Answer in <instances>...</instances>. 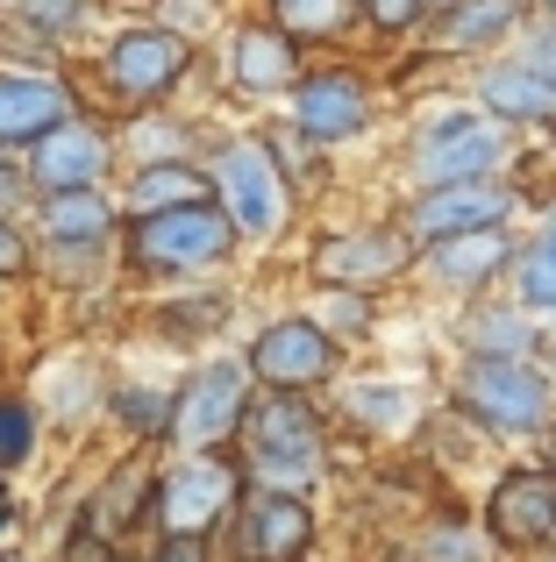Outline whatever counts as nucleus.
<instances>
[{"label":"nucleus","mask_w":556,"mask_h":562,"mask_svg":"<svg viewBox=\"0 0 556 562\" xmlns=\"http://www.w3.org/2000/svg\"><path fill=\"white\" fill-rule=\"evenodd\" d=\"M236 470L257 492H300L329 477V420L307 392H257L236 435Z\"/></svg>","instance_id":"obj_1"},{"label":"nucleus","mask_w":556,"mask_h":562,"mask_svg":"<svg viewBox=\"0 0 556 562\" xmlns=\"http://www.w3.org/2000/svg\"><path fill=\"white\" fill-rule=\"evenodd\" d=\"M236 221L222 214V200L200 206H165V214H136L122 228V263L136 278H193V271H222L236 257Z\"/></svg>","instance_id":"obj_2"},{"label":"nucleus","mask_w":556,"mask_h":562,"mask_svg":"<svg viewBox=\"0 0 556 562\" xmlns=\"http://www.w3.org/2000/svg\"><path fill=\"white\" fill-rule=\"evenodd\" d=\"M449 392L492 441H529L556 427V384L535 357H464Z\"/></svg>","instance_id":"obj_3"},{"label":"nucleus","mask_w":556,"mask_h":562,"mask_svg":"<svg viewBox=\"0 0 556 562\" xmlns=\"http://www.w3.org/2000/svg\"><path fill=\"white\" fill-rule=\"evenodd\" d=\"M243 470L236 456H171L157 463V492H151V535H186V541H214L229 527V513L243 506Z\"/></svg>","instance_id":"obj_4"},{"label":"nucleus","mask_w":556,"mask_h":562,"mask_svg":"<svg viewBox=\"0 0 556 562\" xmlns=\"http://www.w3.org/2000/svg\"><path fill=\"white\" fill-rule=\"evenodd\" d=\"M214 179V200L222 214L236 221V235H286L300 200H292V171L286 157L271 150V136H229L208 165Z\"/></svg>","instance_id":"obj_5"},{"label":"nucleus","mask_w":556,"mask_h":562,"mask_svg":"<svg viewBox=\"0 0 556 562\" xmlns=\"http://www.w3.org/2000/svg\"><path fill=\"white\" fill-rule=\"evenodd\" d=\"M507 165H514V128L492 122L486 108H449L435 114L429 128L414 136V150H407V171L429 186H471V179H507Z\"/></svg>","instance_id":"obj_6"},{"label":"nucleus","mask_w":556,"mask_h":562,"mask_svg":"<svg viewBox=\"0 0 556 562\" xmlns=\"http://www.w3.org/2000/svg\"><path fill=\"white\" fill-rule=\"evenodd\" d=\"M186 71H193V43H186L179 29H165V22H136V29H114L108 36L93 79L122 114H151L165 93H179Z\"/></svg>","instance_id":"obj_7"},{"label":"nucleus","mask_w":556,"mask_h":562,"mask_svg":"<svg viewBox=\"0 0 556 562\" xmlns=\"http://www.w3.org/2000/svg\"><path fill=\"white\" fill-rule=\"evenodd\" d=\"M251 398H257L251 371H243L236 357L200 363V371L171 392V441H165V449H179V456H229L236 435H243Z\"/></svg>","instance_id":"obj_8"},{"label":"nucleus","mask_w":556,"mask_h":562,"mask_svg":"<svg viewBox=\"0 0 556 562\" xmlns=\"http://www.w3.org/2000/svg\"><path fill=\"white\" fill-rule=\"evenodd\" d=\"M321 541V520L300 492H243L229 527L214 535V562H307Z\"/></svg>","instance_id":"obj_9"},{"label":"nucleus","mask_w":556,"mask_h":562,"mask_svg":"<svg viewBox=\"0 0 556 562\" xmlns=\"http://www.w3.org/2000/svg\"><path fill=\"white\" fill-rule=\"evenodd\" d=\"M243 371H251V384H265V392H321V384H335V371H343V342L321 335L314 314H278L251 335Z\"/></svg>","instance_id":"obj_10"},{"label":"nucleus","mask_w":556,"mask_h":562,"mask_svg":"<svg viewBox=\"0 0 556 562\" xmlns=\"http://www.w3.org/2000/svg\"><path fill=\"white\" fill-rule=\"evenodd\" d=\"M414 263H421V243L400 228V221H364V228H343V235H329V243L314 249V278L321 285L371 292V300L386 285H400Z\"/></svg>","instance_id":"obj_11"},{"label":"nucleus","mask_w":556,"mask_h":562,"mask_svg":"<svg viewBox=\"0 0 556 562\" xmlns=\"http://www.w3.org/2000/svg\"><path fill=\"white\" fill-rule=\"evenodd\" d=\"M486 541L500 555H543L556 541V470L549 463H514L492 477L486 513H478Z\"/></svg>","instance_id":"obj_12"},{"label":"nucleus","mask_w":556,"mask_h":562,"mask_svg":"<svg viewBox=\"0 0 556 562\" xmlns=\"http://www.w3.org/2000/svg\"><path fill=\"white\" fill-rule=\"evenodd\" d=\"M378 100H371V79L349 65H321V71H300L292 86V136H307L314 150H343L371 128Z\"/></svg>","instance_id":"obj_13"},{"label":"nucleus","mask_w":556,"mask_h":562,"mask_svg":"<svg viewBox=\"0 0 556 562\" xmlns=\"http://www.w3.org/2000/svg\"><path fill=\"white\" fill-rule=\"evenodd\" d=\"M514 206H521L514 179L429 186V192H414V206H407L400 228L414 235L421 249H435V243H449V235H471V228H507V221H514Z\"/></svg>","instance_id":"obj_14"},{"label":"nucleus","mask_w":556,"mask_h":562,"mask_svg":"<svg viewBox=\"0 0 556 562\" xmlns=\"http://www.w3.org/2000/svg\"><path fill=\"white\" fill-rule=\"evenodd\" d=\"M22 171H29V192H36V200L108 186V171H114V128L93 122V114H71L65 128H51V136L29 150Z\"/></svg>","instance_id":"obj_15"},{"label":"nucleus","mask_w":556,"mask_h":562,"mask_svg":"<svg viewBox=\"0 0 556 562\" xmlns=\"http://www.w3.org/2000/svg\"><path fill=\"white\" fill-rule=\"evenodd\" d=\"M71 114H79V86L65 71H0V150H36Z\"/></svg>","instance_id":"obj_16"},{"label":"nucleus","mask_w":556,"mask_h":562,"mask_svg":"<svg viewBox=\"0 0 556 562\" xmlns=\"http://www.w3.org/2000/svg\"><path fill=\"white\" fill-rule=\"evenodd\" d=\"M36 228L51 249H65V257H93V249H108L114 235L129 228L122 200H114L108 186L93 192H51V200H36Z\"/></svg>","instance_id":"obj_17"},{"label":"nucleus","mask_w":556,"mask_h":562,"mask_svg":"<svg viewBox=\"0 0 556 562\" xmlns=\"http://www.w3.org/2000/svg\"><path fill=\"white\" fill-rule=\"evenodd\" d=\"M514 228H471V235H449V243L421 249V263H429V278L443 292H486L492 278L514 271Z\"/></svg>","instance_id":"obj_18"},{"label":"nucleus","mask_w":556,"mask_h":562,"mask_svg":"<svg viewBox=\"0 0 556 562\" xmlns=\"http://www.w3.org/2000/svg\"><path fill=\"white\" fill-rule=\"evenodd\" d=\"M157 463L165 456H151V449H136V456H122V463L108 470V484L93 492V506L79 513L93 535H108V541H122V535H136V527H151V492H157Z\"/></svg>","instance_id":"obj_19"},{"label":"nucleus","mask_w":556,"mask_h":562,"mask_svg":"<svg viewBox=\"0 0 556 562\" xmlns=\"http://www.w3.org/2000/svg\"><path fill=\"white\" fill-rule=\"evenodd\" d=\"M229 79H236L243 93H257V100L292 93V86H300V43H292L278 22H251V29H236V50H229Z\"/></svg>","instance_id":"obj_20"},{"label":"nucleus","mask_w":556,"mask_h":562,"mask_svg":"<svg viewBox=\"0 0 556 562\" xmlns=\"http://www.w3.org/2000/svg\"><path fill=\"white\" fill-rule=\"evenodd\" d=\"M214 200V179L200 165H186V157H143L136 171H129L122 186V214H165V206H200Z\"/></svg>","instance_id":"obj_21"},{"label":"nucleus","mask_w":556,"mask_h":562,"mask_svg":"<svg viewBox=\"0 0 556 562\" xmlns=\"http://www.w3.org/2000/svg\"><path fill=\"white\" fill-rule=\"evenodd\" d=\"M535 0H464V8L435 14V50L443 57H471V50H500L521 22H529Z\"/></svg>","instance_id":"obj_22"},{"label":"nucleus","mask_w":556,"mask_h":562,"mask_svg":"<svg viewBox=\"0 0 556 562\" xmlns=\"http://www.w3.org/2000/svg\"><path fill=\"white\" fill-rule=\"evenodd\" d=\"M478 108L492 114V122H556V86L543 79L535 65H486L478 71Z\"/></svg>","instance_id":"obj_23"},{"label":"nucleus","mask_w":556,"mask_h":562,"mask_svg":"<svg viewBox=\"0 0 556 562\" xmlns=\"http://www.w3.org/2000/svg\"><path fill=\"white\" fill-rule=\"evenodd\" d=\"M457 342H464V357H535L543 335H535L514 306H471V314L457 321Z\"/></svg>","instance_id":"obj_24"},{"label":"nucleus","mask_w":556,"mask_h":562,"mask_svg":"<svg viewBox=\"0 0 556 562\" xmlns=\"http://www.w3.org/2000/svg\"><path fill=\"white\" fill-rule=\"evenodd\" d=\"M500 549L486 541V527H471L464 513H435L414 535V562H492Z\"/></svg>","instance_id":"obj_25"},{"label":"nucleus","mask_w":556,"mask_h":562,"mask_svg":"<svg viewBox=\"0 0 556 562\" xmlns=\"http://www.w3.org/2000/svg\"><path fill=\"white\" fill-rule=\"evenodd\" d=\"M271 22L286 29L292 43H335L349 22H357V0H271Z\"/></svg>","instance_id":"obj_26"},{"label":"nucleus","mask_w":556,"mask_h":562,"mask_svg":"<svg viewBox=\"0 0 556 562\" xmlns=\"http://www.w3.org/2000/svg\"><path fill=\"white\" fill-rule=\"evenodd\" d=\"M514 300L535 306V314H556V235H535V243L514 249Z\"/></svg>","instance_id":"obj_27"},{"label":"nucleus","mask_w":556,"mask_h":562,"mask_svg":"<svg viewBox=\"0 0 556 562\" xmlns=\"http://www.w3.org/2000/svg\"><path fill=\"white\" fill-rule=\"evenodd\" d=\"M108 413L136 441H171V392H157V384H122V392H108Z\"/></svg>","instance_id":"obj_28"},{"label":"nucleus","mask_w":556,"mask_h":562,"mask_svg":"<svg viewBox=\"0 0 556 562\" xmlns=\"http://www.w3.org/2000/svg\"><path fill=\"white\" fill-rule=\"evenodd\" d=\"M314 321H321V335H335V342H364V335H371V321H378V300H371V292H335V285H321Z\"/></svg>","instance_id":"obj_29"},{"label":"nucleus","mask_w":556,"mask_h":562,"mask_svg":"<svg viewBox=\"0 0 556 562\" xmlns=\"http://www.w3.org/2000/svg\"><path fill=\"white\" fill-rule=\"evenodd\" d=\"M36 441H43L36 406H29V398H14V392H0V477H14V470L36 456Z\"/></svg>","instance_id":"obj_30"},{"label":"nucleus","mask_w":556,"mask_h":562,"mask_svg":"<svg viewBox=\"0 0 556 562\" xmlns=\"http://www.w3.org/2000/svg\"><path fill=\"white\" fill-rule=\"evenodd\" d=\"M349 413H357L371 435H392V427L414 420V406H407L400 384H357V392H349Z\"/></svg>","instance_id":"obj_31"},{"label":"nucleus","mask_w":556,"mask_h":562,"mask_svg":"<svg viewBox=\"0 0 556 562\" xmlns=\"http://www.w3.org/2000/svg\"><path fill=\"white\" fill-rule=\"evenodd\" d=\"M229 321V300H186V306H165V314H157V328L171 335V342H193V335H208V328H222Z\"/></svg>","instance_id":"obj_32"},{"label":"nucleus","mask_w":556,"mask_h":562,"mask_svg":"<svg viewBox=\"0 0 556 562\" xmlns=\"http://www.w3.org/2000/svg\"><path fill=\"white\" fill-rule=\"evenodd\" d=\"M357 22H371L378 36H414L429 22V0H357Z\"/></svg>","instance_id":"obj_33"},{"label":"nucleus","mask_w":556,"mask_h":562,"mask_svg":"<svg viewBox=\"0 0 556 562\" xmlns=\"http://www.w3.org/2000/svg\"><path fill=\"white\" fill-rule=\"evenodd\" d=\"M79 22H86V0H22V29H36L51 43H65Z\"/></svg>","instance_id":"obj_34"},{"label":"nucleus","mask_w":556,"mask_h":562,"mask_svg":"<svg viewBox=\"0 0 556 562\" xmlns=\"http://www.w3.org/2000/svg\"><path fill=\"white\" fill-rule=\"evenodd\" d=\"M29 263H36L29 235L14 228V214H0V278H29Z\"/></svg>","instance_id":"obj_35"},{"label":"nucleus","mask_w":556,"mask_h":562,"mask_svg":"<svg viewBox=\"0 0 556 562\" xmlns=\"http://www.w3.org/2000/svg\"><path fill=\"white\" fill-rule=\"evenodd\" d=\"M114 549H122V541H108V535H93V527H71V535H65V549H57V562H108Z\"/></svg>","instance_id":"obj_36"},{"label":"nucleus","mask_w":556,"mask_h":562,"mask_svg":"<svg viewBox=\"0 0 556 562\" xmlns=\"http://www.w3.org/2000/svg\"><path fill=\"white\" fill-rule=\"evenodd\" d=\"M143 562H214V541H186V535H165Z\"/></svg>","instance_id":"obj_37"},{"label":"nucleus","mask_w":556,"mask_h":562,"mask_svg":"<svg viewBox=\"0 0 556 562\" xmlns=\"http://www.w3.org/2000/svg\"><path fill=\"white\" fill-rule=\"evenodd\" d=\"M521 65H535V71H543V79L556 86V22H543V29L529 36V50H521Z\"/></svg>","instance_id":"obj_38"},{"label":"nucleus","mask_w":556,"mask_h":562,"mask_svg":"<svg viewBox=\"0 0 556 562\" xmlns=\"http://www.w3.org/2000/svg\"><path fill=\"white\" fill-rule=\"evenodd\" d=\"M22 192H29V171L0 157V214H14V200H22Z\"/></svg>","instance_id":"obj_39"},{"label":"nucleus","mask_w":556,"mask_h":562,"mask_svg":"<svg viewBox=\"0 0 556 562\" xmlns=\"http://www.w3.org/2000/svg\"><path fill=\"white\" fill-rule=\"evenodd\" d=\"M535 357H543V371H549V384H556V328L543 335V342H535Z\"/></svg>","instance_id":"obj_40"},{"label":"nucleus","mask_w":556,"mask_h":562,"mask_svg":"<svg viewBox=\"0 0 556 562\" xmlns=\"http://www.w3.org/2000/svg\"><path fill=\"white\" fill-rule=\"evenodd\" d=\"M14 527V492H8V477H0V535Z\"/></svg>","instance_id":"obj_41"},{"label":"nucleus","mask_w":556,"mask_h":562,"mask_svg":"<svg viewBox=\"0 0 556 562\" xmlns=\"http://www.w3.org/2000/svg\"><path fill=\"white\" fill-rule=\"evenodd\" d=\"M543 235H556V192L543 200Z\"/></svg>","instance_id":"obj_42"},{"label":"nucleus","mask_w":556,"mask_h":562,"mask_svg":"<svg viewBox=\"0 0 556 562\" xmlns=\"http://www.w3.org/2000/svg\"><path fill=\"white\" fill-rule=\"evenodd\" d=\"M543 463L556 470V427H549V435H543Z\"/></svg>","instance_id":"obj_43"},{"label":"nucleus","mask_w":556,"mask_h":562,"mask_svg":"<svg viewBox=\"0 0 556 562\" xmlns=\"http://www.w3.org/2000/svg\"><path fill=\"white\" fill-rule=\"evenodd\" d=\"M449 8H464V0H429V14H449Z\"/></svg>","instance_id":"obj_44"},{"label":"nucleus","mask_w":556,"mask_h":562,"mask_svg":"<svg viewBox=\"0 0 556 562\" xmlns=\"http://www.w3.org/2000/svg\"><path fill=\"white\" fill-rule=\"evenodd\" d=\"M535 14H543V22H556V0H535Z\"/></svg>","instance_id":"obj_45"},{"label":"nucleus","mask_w":556,"mask_h":562,"mask_svg":"<svg viewBox=\"0 0 556 562\" xmlns=\"http://www.w3.org/2000/svg\"><path fill=\"white\" fill-rule=\"evenodd\" d=\"M529 562H556V541H549V549H543V555H529Z\"/></svg>","instance_id":"obj_46"},{"label":"nucleus","mask_w":556,"mask_h":562,"mask_svg":"<svg viewBox=\"0 0 556 562\" xmlns=\"http://www.w3.org/2000/svg\"><path fill=\"white\" fill-rule=\"evenodd\" d=\"M108 562H136V555H122V549H114V555H108Z\"/></svg>","instance_id":"obj_47"},{"label":"nucleus","mask_w":556,"mask_h":562,"mask_svg":"<svg viewBox=\"0 0 556 562\" xmlns=\"http://www.w3.org/2000/svg\"><path fill=\"white\" fill-rule=\"evenodd\" d=\"M0 562H14V555H0Z\"/></svg>","instance_id":"obj_48"}]
</instances>
